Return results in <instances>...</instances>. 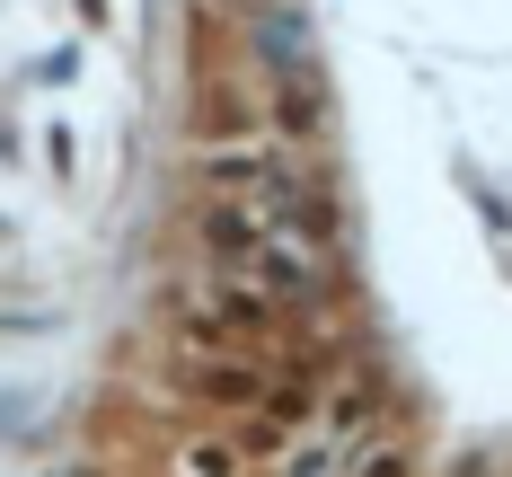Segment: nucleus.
I'll return each instance as SVG.
<instances>
[{"instance_id":"nucleus-1","label":"nucleus","mask_w":512,"mask_h":477,"mask_svg":"<svg viewBox=\"0 0 512 477\" xmlns=\"http://www.w3.org/2000/svg\"><path fill=\"white\" fill-rule=\"evenodd\" d=\"M168 301H177V327H186V336H204V345H248V354H274V363H283L274 336H283V318H292V310L265 301L248 274H230V265L204 257L195 274H177Z\"/></svg>"},{"instance_id":"nucleus-2","label":"nucleus","mask_w":512,"mask_h":477,"mask_svg":"<svg viewBox=\"0 0 512 477\" xmlns=\"http://www.w3.org/2000/svg\"><path fill=\"white\" fill-rule=\"evenodd\" d=\"M195 168H204V195H292V186H309L283 133H212Z\"/></svg>"},{"instance_id":"nucleus-3","label":"nucleus","mask_w":512,"mask_h":477,"mask_svg":"<svg viewBox=\"0 0 512 477\" xmlns=\"http://www.w3.org/2000/svg\"><path fill=\"white\" fill-rule=\"evenodd\" d=\"M168 477H248V442L239 433H195V442H177Z\"/></svg>"},{"instance_id":"nucleus-4","label":"nucleus","mask_w":512,"mask_h":477,"mask_svg":"<svg viewBox=\"0 0 512 477\" xmlns=\"http://www.w3.org/2000/svg\"><path fill=\"white\" fill-rule=\"evenodd\" d=\"M345 477H415V460L398 451V442H362L354 460H345Z\"/></svg>"}]
</instances>
